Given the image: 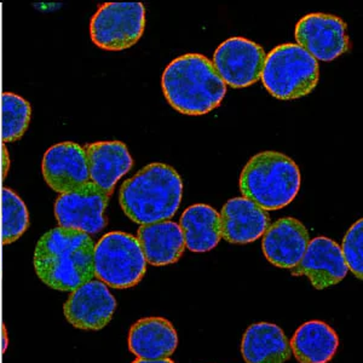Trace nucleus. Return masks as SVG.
<instances>
[{"label":"nucleus","mask_w":363,"mask_h":363,"mask_svg":"<svg viewBox=\"0 0 363 363\" xmlns=\"http://www.w3.org/2000/svg\"><path fill=\"white\" fill-rule=\"evenodd\" d=\"M94 252L95 244L90 235L55 228L38 241L34 269L50 289L73 292L95 277Z\"/></svg>","instance_id":"f257e3e1"},{"label":"nucleus","mask_w":363,"mask_h":363,"mask_svg":"<svg viewBox=\"0 0 363 363\" xmlns=\"http://www.w3.org/2000/svg\"><path fill=\"white\" fill-rule=\"evenodd\" d=\"M183 182L166 164H150L128 178L120 188L119 203L125 215L140 225L172 218L181 205Z\"/></svg>","instance_id":"7ed1b4c3"},{"label":"nucleus","mask_w":363,"mask_h":363,"mask_svg":"<svg viewBox=\"0 0 363 363\" xmlns=\"http://www.w3.org/2000/svg\"><path fill=\"white\" fill-rule=\"evenodd\" d=\"M109 196L92 182L62 194L55 203V217L63 229L95 235L107 225L104 211Z\"/></svg>","instance_id":"6e6552de"},{"label":"nucleus","mask_w":363,"mask_h":363,"mask_svg":"<svg viewBox=\"0 0 363 363\" xmlns=\"http://www.w3.org/2000/svg\"><path fill=\"white\" fill-rule=\"evenodd\" d=\"M297 45L316 61L332 62L350 49L347 23L328 13H309L296 26Z\"/></svg>","instance_id":"9d476101"},{"label":"nucleus","mask_w":363,"mask_h":363,"mask_svg":"<svg viewBox=\"0 0 363 363\" xmlns=\"http://www.w3.org/2000/svg\"><path fill=\"white\" fill-rule=\"evenodd\" d=\"M241 355L246 363H285L292 351L280 327L259 322L248 327L241 342Z\"/></svg>","instance_id":"6ab92c4d"},{"label":"nucleus","mask_w":363,"mask_h":363,"mask_svg":"<svg viewBox=\"0 0 363 363\" xmlns=\"http://www.w3.org/2000/svg\"><path fill=\"white\" fill-rule=\"evenodd\" d=\"M94 269L97 280L108 287L131 289L145 277L147 262L137 238L123 231H112L95 245Z\"/></svg>","instance_id":"423d86ee"},{"label":"nucleus","mask_w":363,"mask_h":363,"mask_svg":"<svg viewBox=\"0 0 363 363\" xmlns=\"http://www.w3.org/2000/svg\"><path fill=\"white\" fill-rule=\"evenodd\" d=\"M310 242L309 233L301 220L285 217L269 225L263 235L265 258L277 268H296Z\"/></svg>","instance_id":"4468645a"},{"label":"nucleus","mask_w":363,"mask_h":363,"mask_svg":"<svg viewBox=\"0 0 363 363\" xmlns=\"http://www.w3.org/2000/svg\"><path fill=\"white\" fill-rule=\"evenodd\" d=\"M219 215L222 238L229 244H251L264 235L270 225L268 212L244 196L230 199Z\"/></svg>","instance_id":"dca6fc26"},{"label":"nucleus","mask_w":363,"mask_h":363,"mask_svg":"<svg viewBox=\"0 0 363 363\" xmlns=\"http://www.w3.org/2000/svg\"><path fill=\"white\" fill-rule=\"evenodd\" d=\"M169 106L186 116H203L219 107L227 85L213 63L200 54H186L166 67L161 79Z\"/></svg>","instance_id":"f03ea898"},{"label":"nucleus","mask_w":363,"mask_h":363,"mask_svg":"<svg viewBox=\"0 0 363 363\" xmlns=\"http://www.w3.org/2000/svg\"><path fill=\"white\" fill-rule=\"evenodd\" d=\"M84 150L90 182L111 198L120 178L133 169V157L128 147L119 140H108L90 143Z\"/></svg>","instance_id":"2eb2a0df"},{"label":"nucleus","mask_w":363,"mask_h":363,"mask_svg":"<svg viewBox=\"0 0 363 363\" xmlns=\"http://www.w3.org/2000/svg\"><path fill=\"white\" fill-rule=\"evenodd\" d=\"M43 176L48 186L61 195L86 184L90 178L83 147L73 142L51 147L43 159Z\"/></svg>","instance_id":"ddd939ff"},{"label":"nucleus","mask_w":363,"mask_h":363,"mask_svg":"<svg viewBox=\"0 0 363 363\" xmlns=\"http://www.w3.org/2000/svg\"><path fill=\"white\" fill-rule=\"evenodd\" d=\"M342 250L333 240L318 236L310 241L299 264L292 269L294 277H306L316 289L338 285L347 275Z\"/></svg>","instance_id":"f8f14e48"},{"label":"nucleus","mask_w":363,"mask_h":363,"mask_svg":"<svg viewBox=\"0 0 363 363\" xmlns=\"http://www.w3.org/2000/svg\"><path fill=\"white\" fill-rule=\"evenodd\" d=\"M301 174L291 157L279 152L252 157L240 176V191L264 211L284 208L301 189Z\"/></svg>","instance_id":"20e7f679"},{"label":"nucleus","mask_w":363,"mask_h":363,"mask_svg":"<svg viewBox=\"0 0 363 363\" xmlns=\"http://www.w3.org/2000/svg\"><path fill=\"white\" fill-rule=\"evenodd\" d=\"M9 167H10V157H9L8 149L5 145H3V176H4V178L6 177Z\"/></svg>","instance_id":"393cba45"},{"label":"nucleus","mask_w":363,"mask_h":363,"mask_svg":"<svg viewBox=\"0 0 363 363\" xmlns=\"http://www.w3.org/2000/svg\"><path fill=\"white\" fill-rule=\"evenodd\" d=\"M1 242L13 244L20 239L29 225V213L25 203L10 188L3 189Z\"/></svg>","instance_id":"5701e85b"},{"label":"nucleus","mask_w":363,"mask_h":363,"mask_svg":"<svg viewBox=\"0 0 363 363\" xmlns=\"http://www.w3.org/2000/svg\"><path fill=\"white\" fill-rule=\"evenodd\" d=\"M32 116L30 104L13 92L1 96V137L5 143L20 140Z\"/></svg>","instance_id":"4be33fe9"},{"label":"nucleus","mask_w":363,"mask_h":363,"mask_svg":"<svg viewBox=\"0 0 363 363\" xmlns=\"http://www.w3.org/2000/svg\"><path fill=\"white\" fill-rule=\"evenodd\" d=\"M133 363H174V361L169 359H137Z\"/></svg>","instance_id":"a878e982"},{"label":"nucleus","mask_w":363,"mask_h":363,"mask_svg":"<svg viewBox=\"0 0 363 363\" xmlns=\"http://www.w3.org/2000/svg\"><path fill=\"white\" fill-rule=\"evenodd\" d=\"M145 27L142 3H107L91 18V39L107 51H123L140 40Z\"/></svg>","instance_id":"0eeeda50"},{"label":"nucleus","mask_w":363,"mask_h":363,"mask_svg":"<svg viewBox=\"0 0 363 363\" xmlns=\"http://www.w3.org/2000/svg\"><path fill=\"white\" fill-rule=\"evenodd\" d=\"M128 344L137 359H169L178 347L177 330L164 318H140L128 330Z\"/></svg>","instance_id":"f3484780"},{"label":"nucleus","mask_w":363,"mask_h":363,"mask_svg":"<svg viewBox=\"0 0 363 363\" xmlns=\"http://www.w3.org/2000/svg\"><path fill=\"white\" fill-rule=\"evenodd\" d=\"M289 347L299 363H328L338 350L339 338L326 322L309 321L296 330Z\"/></svg>","instance_id":"aec40b11"},{"label":"nucleus","mask_w":363,"mask_h":363,"mask_svg":"<svg viewBox=\"0 0 363 363\" xmlns=\"http://www.w3.org/2000/svg\"><path fill=\"white\" fill-rule=\"evenodd\" d=\"M363 220L359 219L349 229L342 240V257L347 267L357 279L363 277Z\"/></svg>","instance_id":"b1692460"},{"label":"nucleus","mask_w":363,"mask_h":363,"mask_svg":"<svg viewBox=\"0 0 363 363\" xmlns=\"http://www.w3.org/2000/svg\"><path fill=\"white\" fill-rule=\"evenodd\" d=\"M137 240L145 262L153 267L177 263L186 250L181 228L171 220L142 225L137 233Z\"/></svg>","instance_id":"a211bd4d"},{"label":"nucleus","mask_w":363,"mask_h":363,"mask_svg":"<svg viewBox=\"0 0 363 363\" xmlns=\"http://www.w3.org/2000/svg\"><path fill=\"white\" fill-rule=\"evenodd\" d=\"M264 49L246 38H230L216 49L213 67L225 85L242 89L258 83L264 67Z\"/></svg>","instance_id":"1a4fd4ad"},{"label":"nucleus","mask_w":363,"mask_h":363,"mask_svg":"<svg viewBox=\"0 0 363 363\" xmlns=\"http://www.w3.org/2000/svg\"><path fill=\"white\" fill-rule=\"evenodd\" d=\"M260 79L272 97L291 101L314 91L320 68L318 61L301 46L282 44L267 55Z\"/></svg>","instance_id":"39448f33"},{"label":"nucleus","mask_w":363,"mask_h":363,"mask_svg":"<svg viewBox=\"0 0 363 363\" xmlns=\"http://www.w3.org/2000/svg\"><path fill=\"white\" fill-rule=\"evenodd\" d=\"M186 247L203 253L217 247L222 239V222L218 212L203 203L188 207L179 220Z\"/></svg>","instance_id":"412c9836"},{"label":"nucleus","mask_w":363,"mask_h":363,"mask_svg":"<svg viewBox=\"0 0 363 363\" xmlns=\"http://www.w3.org/2000/svg\"><path fill=\"white\" fill-rule=\"evenodd\" d=\"M116 301L102 281L91 280L74 289L63 306V314L72 326L99 330L112 321Z\"/></svg>","instance_id":"9b49d317"}]
</instances>
